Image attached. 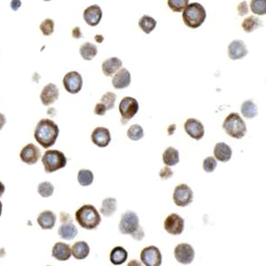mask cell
Returning a JSON list of instances; mask_svg holds the SVG:
<instances>
[{"label": "cell", "instance_id": "cell-1", "mask_svg": "<svg viewBox=\"0 0 266 266\" xmlns=\"http://www.w3.org/2000/svg\"><path fill=\"white\" fill-rule=\"evenodd\" d=\"M59 133V126L53 121L50 119H42L36 124L34 138L44 149H49L56 142Z\"/></svg>", "mask_w": 266, "mask_h": 266}, {"label": "cell", "instance_id": "cell-2", "mask_svg": "<svg viewBox=\"0 0 266 266\" xmlns=\"http://www.w3.org/2000/svg\"><path fill=\"white\" fill-rule=\"evenodd\" d=\"M119 230L123 234H130L136 241H142L145 238V232L139 225L138 215L133 211H126L121 217Z\"/></svg>", "mask_w": 266, "mask_h": 266}, {"label": "cell", "instance_id": "cell-3", "mask_svg": "<svg viewBox=\"0 0 266 266\" xmlns=\"http://www.w3.org/2000/svg\"><path fill=\"white\" fill-rule=\"evenodd\" d=\"M76 219L81 227L86 230L97 228L101 222V217L97 209L92 205H83L76 212Z\"/></svg>", "mask_w": 266, "mask_h": 266}, {"label": "cell", "instance_id": "cell-4", "mask_svg": "<svg viewBox=\"0 0 266 266\" xmlns=\"http://www.w3.org/2000/svg\"><path fill=\"white\" fill-rule=\"evenodd\" d=\"M183 21L185 25L191 29H198L203 24L207 14L202 5L199 3H192L183 11Z\"/></svg>", "mask_w": 266, "mask_h": 266}, {"label": "cell", "instance_id": "cell-5", "mask_svg": "<svg viewBox=\"0 0 266 266\" xmlns=\"http://www.w3.org/2000/svg\"><path fill=\"white\" fill-rule=\"evenodd\" d=\"M223 129L225 130L227 135L232 138L241 139L247 133V125L241 116L237 113H231L230 115L225 118L223 123Z\"/></svg>", "mask_w": 266, "mask_h": 266}, {"label": "cell", "instance_id": "cell-6", "mask_svg": "<svg viewBox=\"0 0 266 266\" xmlns=\"http://www.w3.org/2000/svg\"><path fill=\"white\" fill-rule=\"evenodd\" d=\"M66 163L67 159L65 154L59 150H48L42 158V164L45 167L46 173H52L64 168Z\"/></svg>", "mask_w": 266, "mask_h": 266}, {"label": "cell", "instance_id": "cell-7", "mask_svg": "<svg viewBox=\"0 0 266 266\" xmlns=\"http://www.w3.org/2000/svg\"><path fill=\"white\" fill-rule=\"evenodd\" d=\"M194 200V192L186 184H180L176 186L173 194L175 204L179 207H186Z\"/></svg>", "mask_w": 266, "mask_h": 266}, {"label": "cell", "instance_id": "cell-8", "mask_svg": "<svg viewBox=\"0 0 266 266\" xmlns=\"http://www.w3.org/2000/svg\"><path fill=\"white\" fill-rule=\"evenodd\" d=\"M138 100L133 97L123 98L119 104V111L122 116V121H130L138 113Z\"/></svg>", "mask_w": 266, "mask_h": 266}, {"label": "cell", "instance_id": "cell-9", "mask_svg": "<svg viewBox=\"0 0 266 266\" xmlns=\"http://www.w3.org/2000/svg\"><path fill=\"white\" fill-rule=\"evenodd\" d=\"M140 259L145 266H160L163 262V256L157 247L149 246L141 251Z\"/></svg>", "mask_w": 266, "mask_h": 266}, {"label": "cell", "instance_id": "cell-10", "mask_svg": "<svg viewBox=\"0 0 266 266\" xmlns=\"http://www.w3.org/2000/svg\"><path fill=\"white\" fill-rule=\"evenodd\" d=\"M63 85L66 92L77 94L82 90V76L77 71L68 72L63 78Z\"/></svg>", "mask_w": 266, "mask_h": 266}, {"label": "cell", "instance_id": "cell-11", "mask_svg": "<svg viewBox=\"0 0 266 266\" xmlns=\"http://www.w3.org/2000/svg\"><path fill=\"white\" fill-rule=\"evenodd\" d=\"M175 258L181 265H190L194 261L195 252L194 248L187 243H181L175 248Z\"/></svg>", "mask_w": 266, "mask_h": 266}, {"label": "cell", "instance_id": "cell-12", "mask_svg": "<svg viewBox=\"0 0 266 266\" xmlns=\"http://www.w3.org/2000/svg\"><path fill=\"white\" fill-rule=\"evenodd\" d=\"M164 229L169 234L179 235L184 232V220L178 214H171L165 219Z\"/></svg>", "mask_w": 266, "mask_h": 266}, {"label": "cell", "instance_id": "cell-13", "mask_svg": "<svg viewBox=\"0 0 266 266\" xmlns=\"http://www.w3.org/2000/svg\"><path fill=\"white\" fill-rule=\"evenodd\" d=\"M184 131L190 137L195 140H200L204 136V126L199 120L195 118H189L184 123Z\"/></svg>", "mask_w": 266, "mask_h": 266}, {"label": "cell", "instance_id": "cell-14", "mask_svg": "<svg viewBox=\"0 0 266 266\" xmlns=\"http://www.w3.org/2000/svg\"><path fill=\"white\" fill-rule=\"evenodd\" d=\"M41 156L40 149L34 144H29L21 149L20 158L26 164L33 165L36 164Z\"/></svg>", "mask_w": 266, "mask_h": 266}, {"label": "cell", "instance_id": "cell-15", "mask_svg": "<svg viewBox=\"0 0 266 266\" xmlns=\"http://www.w3.org/2000/svg\"><path fill=\"white\" fill-rule=\"evenodd\" d=\"M92 141L99 148H107L111 142V134L105 127H97L92 133Z\"/></svg>", "mask_w": 266, "mask_h": 266}, {"label": "cell", "instance_id": "cell-16", "mask_svg": "<svg viewBox=\"0 0 266 266\" xmlns=\"http://www.w3.org/2000/svg\"><path fill=\"white\" fill-rule=\"evenodd\" d=\"M83 19L89 26L99 25L102 19V10L100 5H93L87 7L83 12Z\"/></svg>", "mask_w": 266, "mask_h": 266}, {"label": "cell", "instance_id": "cell-17", "mask_svg": "<svg viewBox=\"0 0 266 266\" xmlns=\"http://www.w3.org/2000/svg\"><path fill=\"white\" fill-rule=\"evenodd\" d=\"M249 53L245 43L242 40H233L228 46V56L231 60H241Z\"/></svg>", "mask_w": 266, "mask_h": 266}, {"label": "cell", "instance_id": "cell-18", "mask_svg": "<svg viewBox=\"0 0 266 266\" xmlns=\"http://www.w3.org/2000/svg\"><path fill=\"white\" fill-rule=\"evenodd\" d=\"M59 95L60 92L56 85L54 83H48L42 90L40 100L45 106H50L59 99Z\"/></svg>", "mask_w": 266, "mask_h": 266}, {"label": "cell", "instance_id": "cell-19", "mask_svg": "<svg viewBox=\"0 0 266 266\" xmlns=\"http://www.w3.org/2000/svg\"><path fill=\"white\" fill-rule=\"evenodd\" d=\"M132 83V77L131 73L128 71L127 68L123 67L120 68L112 79V84L116 89H125L128 87Z\"/></svg>", "mask_w": 266, "mask_h": 266}, {"label": "cell", "instance_id": "cell-20", "mask_svg": "<svg viewBox=\"0 0 266 266\" xmlns=\"http://www.w3.org/2000/svg\"><path fill=\"white\" fill-rule=\"evenodd\" d=\"M72 252L69 245L63 242H58L52 248L51 256L59 261H66L70 258Z\"/></svg>", "mask_w": 266, "mask_h": 266}, {"label": "cell", "instance_id": "cell-21", "mask_svg": "<svg viewBox=\"0 0 266 266\" xmlns=\"http://www.w3.org/2000/svg\"><path fill=\"white\" fill-rule=\"evenodd\" d=\"M37 223L44 230H51L56 223V216L50 210H46L40 213L37 217Z\"/></svg>", "mask_w": 266, "mask_h": 266}, {"label": "cell", "instance_id": "cell-22", "mask_svg": "<svg viewBox=\"0 0 266 266\" xmlns=\"http://www.w3.org/2000/svg\"><path fill=\"white\" fill-rule=\"evenodd\" d=\"M123 62L117 57H112L104 61L102 63L103 74L107 77H111L122 67Z\"/></svg>", "mask_w": 266, "mask_h": 266}, {"label": "cell", "instance_id": "cell-23", "mask_svg": "<svg viewBox=\"0 0 266 266\" xmlns=\"http://www.w3.org/2000/svg\"><path fill=\"white\" fill-rule=\"evenodd\" d=\"M214 155H215L216 160L222 163H227L232 158L233 150L227 144L220 142L215 146Z\"/></svg>", "mask_w": 266, "mask_h": 266}, {"label": "cell", "instance_id": "cell-24", "mask_svg": "<svg viewBox=\"0 0 266 266\" xmlns=\"http://www.w3.org/2000/svg\"><path fill=\"white\" fill-rule=\"evenodd\" d=\"M72 256L76 259H85L90 254V247L85 241L76 242L71 249Z\"/></svg>", "mask_w": 266, "mask_h": 266}, {"label": "cell", "instance_id": "cell-25", "mask_svg": "<svg viewBox=\"0 0 266 266\" xmlns=\"http://www.w3.org/2000/svg\"><path fill=\"white\" fill-rule=\"evenodd\" d=\"M61 238L66 241H71L78 233L77 226L73 223H63L58 231Z\"/></svg>", "mask_w": 266, "mask_h": 266}, {"label": "cell", "instance_id": "cell-26", "mask_svg": "<svg viewBox=\"0 0 266 266\" xmlns=\"http://www.w3.org/2000/svg\"><path fill=\"white\" fill-rule=\"evenodd\" d=\"M128 258V252L123 247H116L110 254V261L114 266H121Z\"/></svg>", "mask_w": 266, "mask_h": 266}, {"label": "cell", "instance_id": "cell-27", "mask_svg": "<svg viewBox=\"0 0 266 266\" xmlns=\"http://www.w3.org/2000/svg\"><path fill=\"white\" fill-rule=\"evenodd\" d=\"M163 161L166 166L172 167L179 163V153L177 149L169 147L164 151Z\"/></svg>", "mask_w": 266, "mask_h": 266}, {"label": "cell", "instance_id": "cell-28", "mask_svg": "<svg viewBox=\"0 0 266 266\" xmlns=\"http://www.w3.org/2000/svg\"><path fill=\"white\" fill-rule=\"evenodd\" d=\"M241 111L243 117L247 118V119H252V118L256 117L257 114H258L257 106L251 100H245L244 102L241 104Z\"/></svg>", "mask_w": 266, "mask_h": 266}, {"label": "cell", "instance_id": "cell-29", "mask_svg": "<svg viewBox=\"0 0 266 266\" xmlns=\"http://www.w3.org/2000/svg\"><path fill=\"white\" fill-rule=\"evenodd\" d=\"M262 26H263V23H262L261 20L258 17L254 16L247 17L246 19H244V21L241 24L242 29L247 33H251V32L256 31L257 29H259Z\"/></svg>", "mask_w": 266, "mask_h": 266}, {"label": "cell", "instance_id": "cell-30", "mask_svg": "<svg viewBox=\"0 0 266 266\" xmlns=\"http://www.w3.org/2000/svg\"><path fill=\"white\" fill-rule=\"evenodd\" d=\"M117 210V200L115 198H107L102 201L100 213L105 216H111Z\"/></svg>", "mask_w": 266, "mask_h": 266}, {"label": "cell", "instance_id": "cell-31", "mask_svg": "<svg viewBox=\"0 0 266 266\" xmlns=\"http://www.w3.org/2000/svg\"><path fill=\"white\" fill-rule=\"evenodd\" d=\"M97 46L90 42H86L80 47V54L83 60L92 61L94 57L97 55Z\"/></svg>", "mask_w": 266, "mask_h": 266}, {"label": "cell", "instance_id": "cell-32", "mask_svg": "<svg viewBox=\"0 0 266 266\" xmlns=\"http://www.w3.org/2000/svg\"><path fill=\"white\" fill-rule=\"evenodd\" d=\"M157 24V21L153 17L149 16H143L138 21V26L146 34H150L154 31Z\"/></svg>", "mask_w": 266, "mask_h": 266}, {"label": "cell", "instance_id": "cell-33", "mask_svg": "<svg viewBox=\"0 0 266 266\" xmlns=\"http://www.w3.org/2000/svg\"><path fill=\"white\" fill-rule=\"evenodd\" d=\"M94 176L91 170L89 169H81L79 170L77 175V180L78 183L82 186H88L92 184Z\"/></svg>", "mask_w": 266, "mask_h": 266}, {"label": "cell", "instance_id": "cell-34", "mask_svg": "<svg viewBox=\"0 0 266 266\" xmlns=\"http://www.w3.org/2000/svg\"><path fill=\"white\" fill-rule=\"evenodd\" d=\"M127 136L133 141H138L144 137V130L139 124H133L127 132Z\"/></svg>", "mask_w": 266, "mask_h": 266}, {"label": "cell", "instance_id": "cell-35", "mask_svg": "<svg viewBox=\"0 0 266 266\" xmlns=\"http://www.w3.org/2000/svg\"><path fill=\"white\" fill-rule=\"evenodd\" d=\"M250 9L255 15L265 16L266 14V0H251Z\"/></svg>", "mask_w": 266, "mask_h": 266}, {"label": "cell", "instance_id": "cell-36", "mask_svg": "<svg viewBox=\"0 0 266 266\" xmlns=\"http://www.w3.org/2000/svg\"><path fill=\"white\" fill-rule=\"evenodd\" d=\"M37 192H38L39 195H41L42 197L48 198V197H50V196L53 195L54 186L50 182H42L38 185Z\"/></svg>", "mask_w": 266, "mask_h": 266}, {"label": "cell", "instance_id": "cell-37", "mask_svg": "<svg viewBox=\"0 0 266 266\" xmlns=\"http://www.w3.org/2000/svg\"><path fill=\"white\" fill-rule=\"evenodd\" d=\"M189 5V0H168V5L175 13H180Z\"/></svg>", "mask_w": 266, "mask_h": 266}, {"label": "cell", "instance_id": "cell-38", "mask_svg": "<svg viewBox=\"0 0 266 266\" xmlns=\"http://www.w3.org/2000/svg\"><path fill=\"white\" fill-rule=\"evenodd\" d=\"M116 101V94L114 92H107L101 98V103L107 108V111L115 108Z\"/></svg>", "mask_w": 266, "mask_h": 266}, {"label": "cell", "instance_id": "cell-39", "mask_svg": "<svg viewBox=\"0 0 266 266\" xmlns=\"http://www.w3.org/2000/svg\"><path fill=\"white\" fill-rule=\"evenodd\" d=\"M39 29L45 36H50L54 31V21L51 19H46L40 24Z\"/></svg>", "mask_w": 266, "mask_h": 266}, {"label": "cell", "instance_id": "cell-40", "mask_svg": "<svg viewBox=\"0 0 266 266\" xmlns=\"http://www.w3.org/2000/svg\"><path fill=\"white\" fill-rule=\"evenodd\" d=\"M216 166H217V162L213 156L207 157L203 161V169L205 172H208V173L213 172L216 168Z\"/></svg>", "mask_w": 266, "mask_h": 266}, {"label": "cell", "instance_id": "cell-41", "mask_svg": "<svg viewBox=\"0 0 266 266\" xmlns=\"http://www.w3.org/2000/svg\"><path fill=\"white\" fill-rule=\"evenodd\" d=\"M159 175H160L161 179H163V180H166V179L172 178L174 173H173L172 169H170L169 166H166V167H164V169H161Z\"/></svg>", "mask_w": 266, "mask_h": 266}, {"label": "cell", "instance_id": "cell-42", "mask_svg": "<svg viewBox=\"0 0 266 266\" xmlns=\"http://www.w3.org/2000/svg\"><path fill=\"white\" fill-rule=\"evenodd\" d=\"M237 10H238V14L240 16H245L246 15L249 14V6L246 1H243L240 3L238 6H237Z\"/></svg>", "mask_w": 266, "mask_h": 266}, {"label": "cell", "instance_id": "cell-43", "mask_svg": "<svg viewBox=\"0 0 266 266\" xmlns=\"http://www.w3.org/2000/svg\"><path fill=\"white\" fill-rule=\"evenodd\" d=\"M107 112V108L103 105L102 103H98L94 108V114L97 116H104Z\"/></svg>", "mask_w": 266, "mask_h": 266}, {"label": "cell", "instance_id": "cell-44", "mask_svg": "<svg viewBox=\"0 0 266 266\" xmlns=\"http://www.w3.org/2000/svg\"><path fill=\"white\" fill-rule=\"evenodd\" d=\"M61 221H62V224L63 223H72V216L68 215L67 213H65V212H62L61 213Z\"/></svg>", "mask_w": 266, "mask_h": 266}, {"label": "cell", "instance_id": "cell-45", "mask_svg": "<svg viewBox=\"0 0 266 266\" xmlns=\"http://www.w3.org/2000/svg\"><path fill=\"white\" fill-rule=\"evenodd\" d=\"M21 6V0H12V2H11V8H12V10L17 11Z\"/></svg>", "mask_w": 266, "mask_h": 266}, {"label": "cell", "instance_id": "cell-46", "mask_svg": "<svg viewBox=\"0 0 266 266\" xmlns=\"http://www.w3.org/2000/svg\"><path fill=\"white\" fill-rule=\"evenodd\" d=\"M72 35L74 38H82L83 34L80 31V28L79 27H76L73 31H72Z\"/></svg>", "mask_w": 266, "mask_h": 266}, {"label": "cell", "instance_id": "cell-47", "mask_svg": "<svg viewBox=\"0 0 266 266\" xmlns=\"http://www.w3.org/2000/svg\"><path fill=\"white\" fill-rule=\"evenodd\" d=\"M5 123H6V118L2 113H0V131L3 129Z\"/></svg>", "mask_w": 266, "mask_h": 266}, {"label": "cell", "instance_id": "cell-48", "mask_svg": "<svg viewBox=\"0 0 266 266\" xmlns=\"http://www.w3.org/2000/svg\"><path fill=\"white\" fill-rule=\"evenodd\" d=\"M5 184H3L1 181H0V197L2 196V195H4V193H5Z\"/></svg>", "mask_w": 266, "mask_h": 266}, {"label": "cell", "instance_id": "cell-49", "mask_svg": "<svg viewBox=\"0 0 266 266\" xmlns=\"http://www.w3.org/2000/svg\"><path fill=\"white\" fill-rule=\"evenodd\" d=\"M95 40L98 42V43H101V42L104 40V38H103V36H101V35H97V36H95Z\"/></svg>", "mask_w": 266, "mask_h": 266}, {"label": "cell", "instance_id": "cell-50", "mask_svg": "<svg viewBox=\"0 0 266 266\" xmlns=\"http://www.w3.org/2000/svg\"><path fill=\"white\" fill-rule=\"evenodd\" d=\"M2 208H3V206H2V202L0 201V216L2 214Z\"/></svg>", "mask_w": 266, "mask_h": 266}, {"label": "cell", "instance_id": "cell-51", "mask_svg": "<svg viewBox=\"0 0 266 266\" xmlns=\"http://www.w3.org/2000/svg\"><path fill=\"white\" fill-rule=\"evenodd\" d=\"M44 1H46V2H48V1H51V0H44Z\"/></svg>", "mask_w": 266, "mask_h": 266}]
</instances>
